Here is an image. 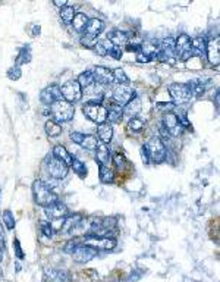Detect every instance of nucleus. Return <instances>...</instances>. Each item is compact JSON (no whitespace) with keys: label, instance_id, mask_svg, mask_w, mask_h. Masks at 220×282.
I'll list each match as a JSON object with an SVG mask.
<instances>
[{"label":"nucleus","instance_id":"1","mask_svg":"<svg viewBox=\"0 0 220 282\" xmlns=\"http://www.w3.org/2000/svg\"><path fill=\"white\" fill-rule=\"evenodd\" d=\"M32 194H34V200L38 206L43 207H48L54 203L59 201V197L56 193H53V190L44 182V181H34L32 184Z\"/></svg>","mask_w":220,"mask_h":282},{"label":"nucleus","instance_id":"2","mask_svg":"<svg viewBox=\"0 0 220 282\" xmlns=\"http://www.w3.org/2000/svg\"><path fill=\"white\" fill-rule=\"evenodd\" d=\"M43 166L46 172L48 174V176H52L53 179H58V181L64 179L68 175V171H69V166L66 165L65 162H62L60 159L54 157L53 154H47L44 157Z\"/></svg>","mask_w":220,"mask_h":282},{"label":"nucleus","instance_id":"3","mask_svg":"<svg viewBox=\"0 0 220 282\" xmlns=\"http://www.w3.org/2000/svg\"><path fill=\"white\" fill-rule=\"evenodd\" d=\"M50 113L54 119L56 124H62V122H69L74 119V115H75V108L74 105L65 102L64 99L62 100H58L54 102L52 106H50Z\"/></svg>","mask_w":220,"mask_h":282},{"label":"nucleus","instance_id":"4","mask_svg":"<svg viewBox=\"0 0 220 282\" xmlns=\"http://www.w3.org/2000/svg\"><path fill=\"white\" fill-rule=\"evenodd\" d=\"M147 154H148V159L153 160L154 163H163L166 156H168V150H166V146L164 143L162 141V138L158 137H152L146 144H144Z\"/></svg>","mask_w":220,"mask_h":282},{"label":"nucleus","instance_id":"5","mask_svg":"<svg viewBox=\"0 0 220 282\" xmlns=\"http://www.w3.org/2000/svg\"><path fill=\"white\" fill-rule=\"evenodd\" d=\"M60 94H62V99L65 102L74 105V103H78L82 99V88L78 84L76 80L68 81V83L60 86Z\"/></svg>","mask_w":220,"mask_h":282},{"label":"nucleus","instance_id":"6","mask_svg":"<svg viewBox=\"0 0 220 282\" xmlns=\"http://www.w3.org/2000/svg\"><path fill=\"white\" fill-rule=\"evenodd\" d=\"M82 113L87 116L90 121L96 124H104L108 122V108L97 103H86L82 106Z\"/></svg>","mask_w":220,"mask_h":282},{"label":"nucleus","instance_id":"7","mask_svg":"<svg viewBox=\"0 0 220 282\" xmlns=\"http://www.w3.org/2000/svg\"><path fill=\"white\" fill-rule=\"evenodd\" d=\"M175 56L176 59L180 61H188L192 58V44H191V37L186 34H180L175 40Z\"/></svg>","mask_w":220,"mask_h":282},{"label":"nucleus","instance_id":"8","mask_svg":"<svg viewBox=\"0 0 220 282\" xmlns=\"http://www.w3.org/2000/svg\"><path fill=\"white\" fill-rule=\"evenodd\" d=\"M135 91L132 90L131 86H120L118 84L112 91V97H113V103L124 108L126 103H130L132 99L135 97Z\"/></svg>","mask_w":220,"mask_h":282},{"label":"nucleus","instance_id":"9","mask_svg":"<svg viewBox=\"0 0 220 282\" xmlns=\"http://www.w3.org/2000/svg\"><path fill=\"white\" fill-rule=\"evenodd\" d=\"M168 90H169V93H170V96H172L176 105L186 103L192 97V93L188 87V84H170Z\"/></svg>","mask_w":220,"mask_h":282},{"label":"nucleus","instance_id":"10","mask_svg":"<svg viewBox=\"0 0 220 282\" xmlns=\"http://www.w3.org/2000/svg\"><path fill=\"white\" fill-rule=\"evenodd\" d=\"M88 247L94 248V250H112L116 247V239L112 237H94V235H88L84 239V242Z\"/></svg>","mask_w":220,"mask_h":282},{"label":"nucleus","instance_id":"11","mask_svg":"<svg viewBox=\"0 0 220 282\" xmlns=\"http://www.w3.org/2000/svg\"><path fill=\"white\" fill-rule=\"evenodd\" d=\"M72 259L78 263H87V261L92 260L97 256V250L88 247L86 244H76L75 248L70 253Z\"/></svg>","mask_w":220,"mask_h":282},{"label":"nucleus","instance_id":"12","mask_svg":"<svg viewBox=\"0 0 220 282\" xmlns=\"http://www.w3.org/2000/svg\"><path fill=\"white\" fill-rule=\"evenodd\" d=\"M92 78H94V83L98 84L100 87H106L113 84V72L110 71L109 68L106 66H97L94 71H92Z\"/></svg>","mask_w":220,"mask_h":282},{"label":"nucleus","instance_id":"13","mask_svg":"<svg viewBox=\"0 0 220 282\" xmlns=\"http://www.w3.org/2000/svg\"><path fill=\"white\" fill-rule=\"evenodd\" d=\"M166 131L169 132L170 137H178L180 132H182V127L179 124V119H178V115L174 113V112H168L164 113L163 116V124H162Z\"/></svg>","mask_w":220,"mask_h":282},{"label":"nucleus","instance_id":"14","mask_svg":"<svg viewBox=\"0 0 220 282\" xmlns=\"http://www.w3.org/2000/svg\"><path fill=\"white\" fill-rule=\"evenodd\" d=\"M40 100L43 102L44 105L47 106H52L54 102L58 100H62V94H60V87L56 86V84H52L48 87H46L40 93Z\"/></svg>","mask_w":220,"mask_h":282},{"label":"nucleus","instance_id":"15","mask_svg":"<svg viewBox=\"0 0 220 282\" xmlns=\"http://www.w3.org/2000/svg\"><path fill=\"white\" fill-rule=\"evenodd\" d=\"M220 39L219 37H214L208 43H207V47H206V55H207V59L212 65H219L220 61Z\"/></svg>","mask_w":220,"mask_h":282},{"label":"nucleus","instance_id":"16","mask_svg":"<svg viewBox=\"0 0 220 282\" xmlns=\"http://www.w3.org/2000/svg\"><path fill=\"white\" fill-rule=\"evenodd\" d=\"M43 282H70V276L64 269H46Z\"/></svg>","mask_w":220,"mask_h":282},{"label":"nucleus","instance_id":"17","mask_svg":"<svg viewBox=\"0 0 220 282\" xmlns=\"http://www.w3.org/2000/svg\"><path fill=\"white\" fill-rule=\"evenodd\" d=\"M96 160L100 166H106L110 168V163H112V153L108 144H103V143H98L97 149H96Z\"/></svg>","mask_w":220,"mask_h":282},{"label":"nucleus","instance_id":"18","mask_svg":"<svg viewBox=\"0 0 220 282\" xmlns=\"http://www.w3.org/2000/svg\"><path fill=\"white\" fill-rule=\"evenodd\" d=\"M44 212L50 220H56V219H62V217L68 216V207L60 201H58V203H54L48 207H44Z\"/></svg>","mask_w":220,"mask_h":282},{"label":"nucleus","instance_id":"19","mask_svg":"<svg viewBox=\"0 0 220 282\" xmlns=\"http://www.w3.org/2000/svg\"><path fill=\"white\" fill-rule=\"evenodd\" d=\"M122 110H124L122 118H126L128 121L132 119V118H136V115L141 112V100L135 96L130 103L125 105V108L122 109Z\"/></svg>","mask_w":220,"mask_h":282},{"label":"nucleus","instance_id":"20","mask_svg":"<svg viewBox=\"0 0 220 282\" xmlns=\"http://www.w3.org/2000/svg\"><path fill=\"white\" fill-rule=\"evenodd\" d=\"M104 30V24L102 20H97V18H92L90 20L86 27V36L90 37V39H97V36Z\"/></svg>","mask_w":220,"mask_h":282},{"label":"nucleus","instance_id":"21","mask_svg":"<svg viewBox=\"0 0 220 282\" xmlns=\"http://www.w3.org/2000/svg\"><path fill=\"white\" fill-rule=\"evenodd\" d=\"M97 135H98V138L102 140L103 144L109 146V143L112 141V138H113V127H112V124H109V122L100 124L97 127Z\"/></svg>","mask_w":220,"mask_h":282},{"label":"nucleus","instance_id":"22","mask_svg":"<svg viewBox=\"0 0 220 282\" xmlns=\"http://www.w3.org/2000/svg\"><path fill=\"white\" fill-rule=\"evenodd\" d=\"M109 42L116 47H122L128 43V34L124 31H114L109 36Z\"/></svg>","mask_w":220,"mask_h":282},{"label":"nucleus","instance_id":"23","mask_svg":"<svg viewBox=\"0 0 220 282\" xmlns=\"http://www.w3.org/2000/svg\"><path fill=\"white\" fill-rule=\"evenodd\" d=\"M54 157H58V159H60L62 162H65L68 166H70V163H72V160H74V157L69 154V152L66 150L64 146H54V149H53V153H52Z\"/></svg>","mask_w":220,"mask_h":282},{"label":"nucleus","instance_id":"24","mask_svg":"<svg viewBox=\"0 0 220 282\" xmlns=\"http://www.w3.org/2000/svg\"><path fill=\"white\" fill-rule=\"evenodd\" d=\"M192 44V56H202L206 55V47H207V42L204 37H197L194 40H191Z\"/></svg>","mask_w":220,"mask_h":282},{"label":"nucleus","instance_id":"25","mask_svg":"<svg viewBox=\"0 0 220 282\" xmlns=\"http://www.w3.org/2000/svg\"><path fill=\"white\" fill-rule=\"evenodd\" d=\"M88 21H90V20H88L87 15L82 14V12H80V14H75L74 20H72V25H74V28H75L78 33H81V31L86 30Z\"/></svg>","mask_w":220,"mask_h":282},{"label":"nucleus","instance_id":"26","mask_svg":"<svg viewBox=\"0 0 220 282\" xmlns=\"http://www.w3.org/2000/svg\"><path fill=\"white\" fill-rule=\"evenodd\" d=\"M81 222H82V216H81V215L68 216L65 219V222H64V228H62V231H64V232H69L70 229H74V228L80 226V225H81Z\"/></svg>","mask_w":220,"mask_h":282},{"label":"nucleus","instance_id":"27","mask_svg":"<svg viewBox=\"0 0 220 282\" xmlns=\"http://www.w3.org/2000/svg\"><path fill=\"white\" fill-rule=\"evenodd\" d=\"M31 58H32V55H31V47H30V46H24L21 50H20L18 58H16V66L21 68V65L30 64V62H31Z\"/></svg>","mask_w":220,"mask_h":282},{"label":"nucleus","instance_id":"28","mask_svg":"<svg viewBox=\"0 0 220 282\" xmlns=\"http://www.w3.org/2000/svg\"><path fill=\"white\" fill-rule=\"evenodd\" d=\"M124 108H120V106H118V105H114V103H112L109 108H108V121L110 122H118L120 118H122V115H124Z\"/></svg>","mask_w":220,"mask_h":282},{"label":"nucleus","instance_id":"29","mask_svg":"<svg viewBox=\"0 0 220 282\" xmlns=\"http://www.w3.org/2000/svg\"><path fill=\"white\" fill-rule=\"evenodd\" d=\"M44 131L50 138H53V137H58L62 134V127L59 124H56L54 121H47L44 125Z\"/></svg>","mask_w":220,"mask_h":282},{"label":"nucleus","instance_id":"30","mask_svg":"<svg viewBox=\"0 0 220 282\" xmlns=\"http://www.w3.org/2000/svg\"><path fill=\"white\" fill-rule=\"evenodd\" d=\"M70 168H72V171L75 172V174L78 175L80 178H86L88 174L87 171V166H86V163H82L81 160H78V159H75L74 157V160H72V163H70Z\"/></svg>","mask_w":220,"mask_h":282},{"label":"nucleus","instance_id":"31","mask_svg":"<svg viewBox=\"0 0 220 282\" xmlns=\"http://www.w3.org/2000/svg\"><path fill=\"white\" fill-rule=\"evenodd\" d=\"M78 84L81 86L82 90H86L90 86H92L94 84V78H92V72L91 71H86V72H82L80 77H78Z\"/></svg>","mask_w":220,"mask_h":282},{"label":"nucleus","instance_id":"32","mask_svg":"<svg viewBox=\"0 0 220 282\" xmlns=\"http://www.w3.org/2000/svg\"><path fill=\"white\" fill-rule=\"evenodd\" d=\"M80 146H82L86 150H96L97 146H98V140H97V137L87 134V135H84V138H82Z\"/></svg>","mask_w":220,"mask_h":282},{"label":"nucleus","instance_id":"33","mask_svg":"<svg viewBox=\"0 0 220 282\" xmlns=\"http://www.w3.org/2000/svg\"><path fill=\"white\" fill-rule=\"evenodd\" d=\"M112 72H113V80L118 81V84H120V86H130V77L125 74L124 69L116 68V69L112 71Z\"/></svg>","mask_w":220,"mask_h":282},{"label":"nucleus","instance_id":"34","mask_svg":"<svg viewBox=\"0 0 220 282\" xmlns=\"http://www.w3.org/2000/svg\"><path fill=\"white\" fill-rule=\"evenodd\" d=\"M100 181L103 184H113L114 182V174L110 168L100 166Z\"/></svg>","mask_w":220,"mask_h":282},{"label":"nucleus","instance_id":"35","mask_svg":"<svg viewBox=\"0 0 220 282\" xmlns=\"http://www.w3.org/2000/svg\"><path fill=\"white\" fill-rule=\"evenodd\" d=\"M144 125H146V122H144L142 119H140V118H132V119L128 121L126 128H128V131H131V132H141L142 128H144Z\"/></svg>","mask_w":220,"mask_h":282},{"label":"nucleus","instance_id":"36","mask_svg":"<svg viewBox=\"0 0 220 282\" xmlns=\"http://www.w3.org/2000/svg\"><path fill=\"white\" fill-rule=\"evenodd\" d=\"M60 18L66 22V24H70L72 20H74V17H75V9H74V6H65V8H62L60 9Z\"/></svg>","mask_w":220,"mask_h":282},{"label":"nucleus","instance_id":"37","mask_svg":"<svg viewBox=\"0 0 220 282\" xmlns=\"http://www.w3.org/2000/svg\"><path fill=\"white\" fill-rule=\"evenodd\" d=\"M2 217H3V223L6 225L8 229H14V228H15L16 220H15V216H14V213H12L10 210H4V212L2 213Z\"/></svg>","mask_w":220,"mask_h":282},{"label":"nucleus","instance_id":"38","mask_svg":"<svg viewBox=\"0 0 220 282\" xmlns=\"http://www.w3.org/2000/svg\"><path fill=\"white\" fill-rule=\"evenodd\" d=\"M40 231H42V234H43L44 237H47V238H52V237H53V228H52L50 222L42 220V222H40Z\"/></svg>","mask_w":220,"mask_h":282},{"label":"nucleus","instance_id":"39","mask_svg":"<svg viewBox=\"0 0 220 282\" xmlns=\"http://www.w3.org/2000/svg\"><path fill=\"white\" fill-rule=\"evenodd\" d=\"M112 162H114V165H116L118 168H124V166L128 165L126 157H125L122 153H116V154H113V156H112Z\"/></svg>","mask_w":220,"mask_h":282},{"label":"nucleus","instance_id":"40","mask_svg":"<svg viewBox=\"0 0 220 282\" xmlns=\"http://www.w3.org/2000/svg\"><path fill=\"white\" fill-rule=\"evenodd\" d=\"M22 75V71L20 66H12V68H9V71H8V77L12 80V81H16V80H20Z\"/></svg>","mask_w":220,"mask_h":282},{"label":"nucleus","instance_id":"41","mask_svg":"<svg viewBox=\"0 0 220 282\" xmlns=\"http://www.w3.org/2000/svg\"><path fill=\"white\" fill-rule=\"evenodd\" d=\"M84 135H86V134L78 132V131H70V132H69V138H70V140H72L75 144H81V141H82Z\"/></svg>","mask_w":220,"mask_h":282},{"label":"nucleus","instance_id":"42","mask_svg":"<svg viewBox=\"0 0 220 282\" xmlns=\"http://www.w3.org/2000/svg\"><path fill=\"white\" fill-rule=\"evenodd\" d=\"M109 55L112 56V58H113V59L119 61V59L122 58V55H124L122 47H116V46H113V47H112V50L109 52Z\"/></svg>","mask_w":220,"mask_h":282},{"label":"nucleus","instance_id":"43","mask_svg":"<svg viewBox=\"0 0 220 282\" xmlns=\"http://www.w3.org/2000/svg\"><path fill=\"white\" fill-rule=\"evenodd\" d=\"M81 44L86 46V47H90V49H94V46L97 44V39H90L87 36H84L81 39Z\"/></svg>","mask_w":220,"mask_h":282},{"label":"nucleus","instance_id":"44","mask_svg":"<svg viewBox=\"0 0 220 282\" xmlns=\"http://www.w3.org/2000/svg\"><path fill=\"white\" fill-rule=\"evenodd\" d=\"M14 248H15V254H16V257H18V259H24V251H22L21 242H20V239L18 238L14 239Z\"/></svg>","mask_w":220,"mask_h":282},{"label":"nucleus","instance_id":"45","mask_svg":"<svg viewBox=\"0 0 220 282\" xmlns=\"http://www.w3.org/2000/svg\"><path fill=\"white\" fill-rule=\"evenodd\" d=\"M94 52L98 55V56H106L108 55V50H106V47L103 46V43H97L94 46Z\"/></svg>","mask_w":220,"mask_h":282},{"label":"nucleus","instance_id":"46","mask_svg":"<svg viewBox=\"0 0 220 282\" xmlns=\"http://www.w3.org/2000/svg\"><path fill=\"white\" fill-rule=\"evenodd\" d=\"M136 61L138 62H141V64H147V62H150V61H153L152 58H148L147 55H144V53H136Z\"/></svg>","mask_w":220,"mask_h":282},{"label":"nucleus","instance_id":"47","mask_svg":"<svg viewBox=\"0 0 220 282\" xmlns=\"http://www.w3.org/2000/svg\"><path fill=\"white\" fill-rule=\"evenodd\" d=\"M141 159H142V162H144V165H148V163H150V159H148V154H147V150H146V147H144V146L141 147Z\"/></svg>","mask_w":220,"mask_h":282},{"label":"nucleus","instance_id":"48","mask_svg":"<svg viewBox=\"0 0 220 282\" xmlns=\"http://www.w3.org/2000/svg\"><path fill=\"white\" fill-rule=\"evenodd\" d=\"M126 50H128V52L140 53V52H141V44H128V46H126Z\"/></svg>","mask_w":220,"mask_h":282},{"label":"nucleus","instance_id":"49","mask_svg":"<svg viewBox=\"0 0 220 282\" xmlns=\"http://www.w3.org/2000/svg\"><path fill=\"white\" fill-rule=\"evenodd\" d=\"M53 3H54V6H59L60 9L68 6V2H66V0H53Z\"/></svg>","mask_w":220,"mask_h":282},{"label":"nucleus","instance_id":"50","mask_svg":"<svg viewBox=\"0 0 220 282\" xmlns=\"http://www.w3.org/2000/svg\"><path fill=\"white\" fill-rule=\"evenodd\" d=\"M160 137H163V138H169L170 135H169V132L166 131V128L163 127V125H160ZM158 137V138H160Z\"/></svg>","mask_w":220,"mask_h":282},{"label":"nucleus","instance_id":"51","mask_svg":"<svg viewBox=\"0 0 220 282\" xmlns=\"http://www.w3.org/2000/svg\"><path fill=\"white\" fill-rule=\"evenodd\" d=\"M4 248V238H3V235H0V250H3Z\"/></svg>","mask_w":220,"mask_h":282},{"label":"nucleus","instance_id":"52","mask_svg":"<svg viewBox=\"0 0 220 282\" xmlns=\"http://www.w3.org/2000/svg\"><path fill=\"white\" fill-rule=\"evenodd\" d=\"M3 260V250H0V261Z\"/></svg>","mask_w":220,"mask_h":282},{"label":"nucleus","instance_id":"53","mask_svg":"<svg viewBox=\"0 0 220 282\" xmlns=\"http://www.w3.org/2000/svg\"><path fill=\"white\" fill-rule=\"evenodd\" d=\"M0 235H3V228L0 226Z\"/></svg>","mask_w":220,"mask_h":282},{"label":"nucleus","instance_id":"54","mask_svg":"<svg viewBox=\"0 0 220 282\" xmlns=\"http://www.w3.org/2000/svg\"><path fill=\"white\" fill-rule=\"evenodd\" d=\"M0 276H2V269H0Z\"/></svg>","mask_w":220,"mask_h":282}]
</instances>
